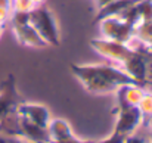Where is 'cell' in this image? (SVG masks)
<instances>
[{"mask_svg": "<svg viewBox=\"0 0 152 143\" xmlns=\"http://www.w3.org/2000/svg\"><path fill=\"white\" fill-rule=\"evenodd\" d=\"M71 71L80 80L83 87L93 95L114 93L118 87L126 84L139 86V83L127 75L123 69L109 63H72Z\"/></svg>", "mask_w": 152, "mask_h": 143, "instance_id": "cell-1", "label": "cell"}, {"mask_svg": "<svg viewBox=\"0 0 152 143\" xmlns=\"http://www.w3.org/2000/svg\"><path fill=\"white\" fill-rule=\"evenodd\" d=\"M28 22L48 46L58 47L61 45L58 24L50 9H48L46 6H36L28 12Z\"/></svg>", "mask_w": 152, "mask_h": 143, "instance_id": "cell-2", "label": "cell"}, {"mask_svg": "<svg viewBox=\"0 0 152 143\" xmlns=\"http://www.w3.org/2000/svg\"><path fill=\"white\" fill-rule=\"evenodd\" d=\"M112 114L117 117V123L114 127L115 133L123 136H129L137 130L139 125L143 124V117L137 105L117 102V106L112 109Z\"/></svg>", "mask_w": 152, "mask_h": 143, "instance_id": "cell-3", "label": "cell"}, {"mask_svg": "<svg viewBox=\"0 0 152 143\" xmlns=\"http://www.w3.org/2000/svg\"><path fill=\"white\" fill-rule=\"evenodd\" d=\"M99 24H101V33L103 39L124 43V45H129L134 39L136 28L127 21H124L121 16L105 18L99 21Z\"/></svg>", "mask_w": 152, "mask_h": 143, "instance_id": "cell-4", "label": "cell"}, {"mask_svg": "<svg viewBox=\"0 0 152 143\" xmlns=\"http://www.w3.org/2000/svg\"><path fill=\"white\" fill-rule=\"evenodd\" d=\"M25 102L16 89V81L13 74H9L0 83V121L6 117L16 114L18 108Z\"/></svg>", "mask_w": 152, "mask_h": 143, "instance_id": "cell-5", "label": "cell"}, {"mask_svg": "<svg viewBox=\"0 0 152 143\" xmlns=\"http://www.w3.org/2000/svg\"><path fill=\"white\" fill-rule=\"evenodd\" d=\"M19 115V114H18ZM18 139L28 140L33 143H52L50 134L48 128H43L25 117L19 115V128H18Z\"/></svg>", "mask_w": 152, "mask_h": 143, "instance_id": "cell-6", "label": "cell"}, {"mask_svg": "<svg viewBox=\"0 0 152 143\" xmlns=\"http://www.w3.org/2000/svg\"><path fill=\"white\" fill-rule=\"evenodd\" d=\"M18 114L21 117H25L31 123L43 127V128H48L49 127V123H50V120H52L48 106H45L42 103H28V102H24L18 108Z\"/></svg>", "mask_w": 152, "mask_h": 143, "instance_id": "cell-7", "label": "cell"}, {"mask_svg": "<svg viewBox=\"0 0 152 143\" xmlns=\"http://www.w3.org/2000/svg\"><path fill=\"white\" fill-rule=\"evenodd\" d=\"M12 31H13L18 43L22 45V46L36 47V49L48 47V45L43 42V39L30 25V22H25V24H12Z\"/></svg>", "mask_w": 152, "mask_h": 143, "instance_id": "cell-8", "label": "cell"}, {"mask_svg": "<svg viewBox=\"0 0 152 143\" xmlns=\"http://www.w3.org/2000/svg\"><path fill=\"white\" fill-rule=\"evenodd\" d=\"M136 1L137 0H114V1H111L109 4L98 9V13L93 19V24H98L99 21L105 19V18H109V16H120L129 6H132Z\"/></svg>", "mask_w": 152, "mask_h": 143, "instance_id": "cell-9", "label": "cell"}, {"mask_svg": "<svg viewBox=\"0 0 152 143\" xmlns=\"http://www.w3.org/2000/svg\"><path fill=\"white\" fill-rule=\"evenodd\" d=\"M48 130H49V134H50L52 143L74 136V131H72L71 125L62 118H52Z\"/></svg>", "mask_w": 152, "mask_h": 143, "instance_id": "cell-10", "label": "cell"}, {"mask_svg": "<svg viewBox=\"0 0 152 143\" xmlns=\"http://www.w3.org/2000/svg\"><path fill=\"white\" fill-rule=\"evenodd\" d=\"M137 106H139L142 117H143V125H146V123L152 118V92L145 90V93H143Z\"/></svg>", "mask_w": 152, "mask_h": 143, "instance_id": "cell-11", "label": "cell"}, {"mask_svg": "<svg viewBox=\"0 0 152 143\" xmlns=\"http://www.w3.org/2000/svg\"><path fill=\"white\" fill-rule=\"evenodd\" d=\"M124 139H126V136L112 131L108 137H105L102 140H98V142H95V143H124Z\"/></svg>", "mask_w": 152, "mask_h": 143, "instance_id": "cell-12", "label": "cell"}, {"mask_svg": "<svg viewBox=\"0 0 152 143\" xmlns=\"http://www.w3.org/2000/svg\"><path fill=\"white\" fill-rule=\"evenodd\" d=\"M124 143H148V142H146V139H145V137H142V136H137V134L132 133V134L126 136Z\"/></svg>", "mask_w": 152, "mask_h": 143, "instance_id": "cell-13", "label": "cell"}, {"mask_svg": "<svg viewBox=\"0 0 152 143\" xmlns=\"http://www.w3.org/2000/svg\"><path fill=\"white\" fill-rule=\"evenodd\" d=\"M10 9H6V7H0V25H6V22L9 21L10 18Z\"/></svg>", "mask_w": 152, "mask_h": 143, "instance_id": "cell-14", "label": "cell"}, {"mask_svg": "<svg viewBox=\"0 0 152 143\" xmlns=\"http://www.w3.org/2000/svg\"><path fill=\"white\" fill-rule=\"evenodd\" d=\"M53 143H95V142H93V140H81V139L75 137V134H74V136H71V137H66V139H64V140L53 142Z\"/></svg>", "mask_w": 152, "mask_h": 143, "instance_id": "cell-15", "label": "cell"}, {"mask_svg": "<svg viewBox=\"0 0 152 143\" xmlns=\"http://www.w3.org/2000/svg\"><path fill=\"white\" fill-rule=\"evenodd\" d=\"M0 143H22V139H18V137H10V136L0 134Z\"/></svg>", "mask_w": 152, "mask_h": 143, "instance_id": "cell-16", "label": "cell"}, {"mask_svg": "<svg viewBox=\"0 0 152 143\" xmlns=\"http://www.w3.org/2000/svg\"><path fill=\"white\" fill-rule=\"evenodd\" d=\"M96 1V6H98V9H101L103 6H106V4H109L111 1H114V0H95Z\"/></svg>", "mask_w": 152, "mask_h": 143, "instance_id": "cell-17", "label": "cell"}, {"mask_svg": "<svg viewBox=\"0 0 152 143\" xmlns=\"http://www.w3.org/2000/svg\"><path fill=\"white\" fill-rule=\"evenodd\" d=\"M10 3H12V0H0V7L10 9Z\"/></svg>", "mask_w": 152, "mask_h": 143, "instance_id": "cell-18", "label": "cell"}, {"mask_svg": "<svg viewBox=\"0 0 152 143\" xmlns=\"http://www.w3.org/2000/svg\"><path fill=\"white\" fill-rule=\"evenodd\" d=\"M143 45H145V46H146V47H148L152 52V37H149L146 42H143Z\"/></svg>", "mask_w": 152, "mask_h": 143, "instance_id": "cell-19", "label": "cell"}, {"mask_svg": "<svg viewBox=\"0 0 152 143\" xmlns=\"http://www.w3.org/2000/svg\"><path fill=\"white\" fill-rule=\"evenodd\" d=\"M31 1L34 3V6H40V4H42L45 0H31Z\"/></svg>", "mask_w": 152, "mask_h": 143, "instance_id": "cell-20", "label": "cell"}, {"mask_svg": "<svg viewBox=\"0 0 152 143\" xmlns=\"http://www.w3.org/2000/svg\"><path fill=\"white\" fill-rule=\"evenodd\" d=\"M145 127H149V128L152 130V118L149 120V121H148V123H146V125H145Z\"/></svg>", "mask_w": 152, "mask_h": 143, "instance_id": "cell-21", "label": "cell"}, {"mask_svg": "<svg viewBox=\"0 0 152 143\" xmlns=\"http://www.w3.org/2000/svg\"><path fill=\"white\" fill-rule=\"evenodd\" d=\"M3 33H4V25H0V37L3 36Z\"/></svg>", "mask_w": 152, "mask_h": 143, "instance_id": "cell-22", "label": "cell"}, {"mask_svg": "<svg viewBox=\"0 0 152 143\" xmlns=\"http://www.w3.org/2000/svg\"><path fill=\"white\" fill-rule=\"evenodd\" d=\"M22 143H33V142H28V140H22Z\"/></svg>", "mask_w": 152, "mask_h": 143, "instance_id": "cell-23", "label": "cell"}, {"mask_svg": "<svg viewBox=\"0 0 152 143\" xmlns=\"http://www.w3.org/2000/svg\"><path fill=\"white\" fill-rule=\"evenodd\" d=\"M149 137H151V143H152V131H151V134H149Z\"/></svg>", "mask_w": 152, "mask_h": 143, "instance_id": "cell-24", "label": "cell"}]
</instances>
